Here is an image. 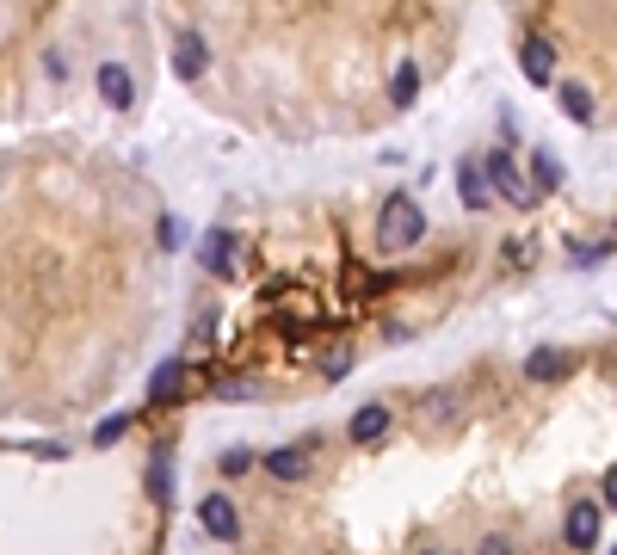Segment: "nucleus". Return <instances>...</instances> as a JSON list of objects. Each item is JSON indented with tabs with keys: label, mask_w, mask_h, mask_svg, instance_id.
<instances>
[{
	"label": "nucleus",
	"mask_w": 617,
	"mask_h": 555,
	"mask_svg": "<svg viewBox=\"0 0 617 555\" xmlns=\"http://www.w3.org/2000/svg\"><path fill=\"white\" fill-rule=\"evenodd\" d=\"M420 235H426V210L408 192H395L377 216V253H408V247H420Z\"/></svg>",
	"instance_id": "f257e3e1"
},
{
	"label": "nucleus",
	"mask_w": 617,
	"mask_h": 555,
	"mask_svg": "<svg viewBox=\"0 0 617 555\" xmlns=\"http://www.w3.org/2000/svg\"><path fill=\"white\" fill-rule=\"evenodd\" d=\"M482 161H488V179H494V198H500V204H519V210H525V204H537V185H525V179H519L513 155H500V148H494V155H482Z\"/></svg>",
	"instance_id": "f03ea898"
},
{
	"label": "nucleus",
	"mask_w": 617,
	"mask_h": 555,
	"mask_svg": "<svg viewBox=\"0 0 617 555\" xmlns=\"http://www.w3.org/2000/svg\"><path fill=\"white\" fill-rule=\"evenodd\" d=\"M599 531H605V512H599V500H568V518H562V537H568V549H599Z\"/></svg>",
	"instance_id": "7ed1b4c3"
},
{
	"label": "nucleus",
	"mask_w": 617,
	"mask_h": 555,
	"mask_svg": "<svg viewBox=\"0 0 617 555\" xmlns=\"http://www.w3.org/2000/svg\"><path fill=\"white\" fill-rule=\"evenodd\" d=\"M457 198H463V210H494L488 161H463V167H457Z\"/></svg>",
	"instance_id": "20e7f679"
},
{
	"label": "nucleus",
	"mask_w": 617,
	"mask_h": 555,
	"mask_svg": "<svg viewBox=\"0 0 617 555\" xmlns=\"http://www.w3.org/2000/svg\"><path fill=\"white\" fill-rule=\"evenodd\" d=\"M309 469H315L309 444H278V451H266V475H272V481H303Z\"/></svg>",
	"instance_id": "39448f33"
},
{
	"label": "nucleus",
	"mask_w": 617,
	"mask_h": 555,
	"mask_svg": "<svg viewBox=\"0 0 617 555\" xmlns=\"http://www.w3.org/2000/svg\"><path fill=\"white\" fill-rule=\"evenodd\" d=\"M142 488H149L155 506H173V444H155V451H149V475H142Z\"/></svg>",
	"instance_id": "423d86ee"
},
{
	"label": "nucleus",
	"mask_w": 617,
	"mask_h": 555,
	"mask_svg": "<svg viewBox=\"0 0 617 555\" xmlns=\"http://www.w3.org/2000/svg\"><path fill=\"white\" fill-rule=\"evenodd\" d=\"M198 518H204V531H210V537H223V543H235V537H241V512H235V500H223V494H210V500L198 506Z\"/></svg>",
	"instance_id": "0eeeda50"
},
{
	"label": "nucleus",
	"mask_w": 617,
	"mask_h": 555,
	"mask_svg": "<svg viewBox=\"0 0 617 555\" xmlns=\"http://www.w3.org/2000/svg\"><path fill=\"white\" fill-rule=\"evenodd\" d=\"M99 99L112 105V111H130V105H136V81H130L118 62H99Z\"/></svg>",
	"instance_id": "6e6552de"
},
{
	"label": "nucleus",
	"mask_w": 617,
	"mask_h": 555,
	"mask_svg": "<svg viewBox=\"0 0 617 555\" xmlns=\"http://www.w3.org/2000/svg\"><path fill=\"white\" fill-rule=\"evenodd\" d=\"M198 259H204V272H216V278H229V272H235V235H223V229H210V235H204V247H198Z\"/></svg>",
	"instance_id": "1a4fd4ad"
},
{
	"label": "nucleus",
	"mask_w": 617,
	"mask_h": 555,
	"mask_svg": "<svg viewBox=\"0 0 617 555\" xmlns=\"http://www.w3.org/2000/svg\"><path fill=\"white\" fill-rule=\"evenodd\" d=\"M173 68H179V81H198V74H204V37L198 31L173 37Z\"/></svg>",
	"instance_id": "9d476101"
},
{
	"label": "nucleus",
	"mask_w": 617,
	"mask_h": 555,
	"mask_svg": "<svg viewBox=\"0 0 617 555\" xmlns=\"http://www.w3.org/2000/svg\"><path fill=\"white\" fill-rule=\"evenodd\" d=\"M346 432H352V444H377V438L389 432V407H383V401H371V407H358V414H352V426H346Z\"/></svg>",
	"instance_id": "9b49d317"
},
{
	"label": "nucleus",
	"mask_w": 617,
	"mask_h": 555,
	"mask_svg": "<svg viewBox=\"0 0 617 555\" xmlns=\"http://www.w3.org/2000/svg\"><path fill=\"white\" fill-rule=\"evenodd\" d=\"M519 62H525V81H550V74H556V50L550 44H543V37H525V50H519Z\"/></svg>",
	"instance_id": "f8f14e48"
},
{
	"label": "nucleus",
	"mask_w": 617,
	"mask_h": 555,
	"mask_svg": "<svg viewBox=\"0 0 617 555\" xmlns=\"http://www.w3.org/2000/svg\"><path fill=\"white\" fill-rule=\"evenodd\" d=\"M525 377H531V383H556V377H568V352H556V346L531 352V358H525Z\"/></svg>",
	"instance_id": "ddd939ff"
},
{
	"label": "nucleus",
	"mask_w": 617,
	"mask_h": 555,
	"mask_svg": "<svg viewBox=\"0 0 617 555\" xmlns=\"http://www.w3.org/2000/svg\"><path fill=\"white\" fill-rule=\"evenodd\" d=\"M414 93H420V68H414V62H402V68H395V81H389L395 111H408V105H414Z\"/></svg>",
	"instance_id": "4468645a"
},
{
	"label": "nucleus",
	"mask_w": 617,
	"mask_h": 555,
	"mask_svg": "<svg viewBox=\"0 0 617 555\" xmlns=\"http://www.w3.org/2000/svg\"><path fill=\"white\" fill-rule=\"evenodd\" d=\"M531 185H537V198H550L556 185H562V167H556V155H543V148L531 155Z\"/></svg>",
	"instance_id": "2eb2a0df"
},
{
	"label": "nucleus",
	"mask_w": 617,
	"mask_h": 555,
	"mask_svg": "<svg viewBox=\"0 0 617 555\" xmlns=\"http://www.w3.org/2000/svg\"><path fill=\"white\" fill-rule=\"evenodd\" d=\"M562 111L574 124H593V93L580 87V81H562Z\"/></svg>",
	"instance_id": "dca6fc26"
},
{
	"label": "nucleus",
	"mask_w": 617,
	"mask_h": 555,
	"mask_svg": "<svg viewBox=\"0 0 617 555\" xmlns=\"http://www.w3.org/2000/svg\"><path fill=\"white\" fill-rule=\"evenodd\" d=\"M173 389H179V364H161V370H155V383H149V395L161 401V395H173Z\"/></svg>",
	"instance_id": "f3484780"
},
{
	"label": "nucleus",
	"mask_w": 617,
	"mask_h": 555,
	"mask_svg": "<svg viewBox=\"0 0 617 555\" xmlns=\"http://www.w3.org/2000/svg\"><path fill=\"white\" fill-rule=\"evenodd\" d=\"M124 432H130V414H112V420H99V432H93V438H99V444H112V438H124Z\"/></svg>",
	"instance_id": "a211bd4d"
},
{
	"label": "nucleus",
	"mask_w": 617,
	"mask_h": 555,
	"mask_svg": "<svg viewBox=\"0 0 617 555\" xmlns=\"http://www.w3.org/2000/svg\"><path fill=\"white\" fill-rule=\"evenodd\" d=\"M241 469H253V457H247V451H229V457H223V475H241Z\"/></svg>",
	"instance_id": "6ab92c4d"
},
{
	"label": "nucleus",
	"mask_w": 617,
	"mask_h": 555,
	"mask_svg": "<svg viewBox=\"0 0 617 555\" xmlns=\"http://www.w3.org/2000/svg\"><path fill=\"white\" fill-rule=\"evenodd\" d=\"M605 506H617V463L605 469Z\"/></svg>",
	"instance_id": "aec40b11"
}]
</instances>
